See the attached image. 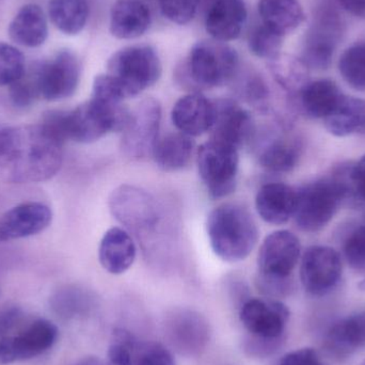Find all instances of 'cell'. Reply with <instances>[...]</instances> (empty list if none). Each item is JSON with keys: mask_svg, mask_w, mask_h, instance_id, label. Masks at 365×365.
<instances>
[{"mask_svg": "<svg viewBox=\"0 0 365 365\" xmlns=\"http://www.w3.org/2000/svg\"><path fill=\"white\" fill-rule=\"evenodd\" d=\"M302 145L294 138H274L270 140L259 155V165L272 173L293 171L299 163Z\"/></svg>", "mask_w": 365, "mask_h": 365, "instance_id": "cell-30", "label": "cell"}, {"mask_svg": "<svg viewBox=\"0 0 365 365\" xmlns=\"http://www.w3.org/2000/svg\"><path fill=\"white\" fill-rule=\"evenodd\" d=\"M162 107L155 98L141 101L133 110L122 130L121 150L126 158L143 160L153 156L160 140Z\"/></svg>", "mask_w": 365, "mask_h": 365, "instance_id": "cell-8", "label": "cell"}, {"mask_svg": "<svg viewBox=\"0 0 365 365\" xmlns=\"http://www.w3.org/2000/svg\"><path fill=\"white\" fill-rule=\"evenodd\" d=\"M324 125L336 137L365 135V100L344 94L336 108L324 119Z\"/></svg>", "mask_w": 365, "mask_h": 365, "instance_id": "cell-26", "label": "cell"}, {"mask_svg": "<svg viewBox=\"0 0 365 365\" xmlns=\"http://www.w3.org/2000/svg\"><path fill=\"white\" fill-rule=\"evenodd\" d=\"M106 74L117 83L124 98L139 96L160 81L162 63L150 45H132L115 51L107 61Z\"/></svg>", "mask_w": 365, "mask_h": 365, "instance_id": "cell-5", "label": "cell"}, {"mask_svg": "<svg viewBox=\"0 0 365 365\" xmlns=\"http://www.w3.org/2000/svg\"><path fill=\"white\" fill-rule=\"evenodd\" d=\"M365 347V312L339 319L328 329L325 349L338 359L351 357Z\"/></svg>", "mask_w": 365, "mask_h": 365, "instance_id": "cell-22", "label": "cell"}, {"mask_svg": "<svg viewBox=\"0 0 365 365\" xmlns=\"http://www.w3.org/2000/svg\"><path fill=\"white\" fill-rule=\"evenodd\" d=\"M162 14L173 23L185 25L197 14L200 0H158Z\"/></svg>", "mask_w": 365, "mask_h": 365, "instance_id": "cell-39", "label": "cell"}, {"mask_svg": "<svg viewBox=\"0 0 365 365\" xmlns=\"http://www.w3.org/2000/svg\"><path fill=\"white\" fill-rule=\"evenodd\" d=\"M23 317L21 309L17 306H6L0 308V339L8 336V332L15 327Z\"/></svg>", "mask_w": 365, "mask_h": 365, "instance_id": "cell-44", "label": "cell"}, {"mask_svg": "<svg viewBox=\"0 0 365 365\" xmlns=\"http://www.w3.org/2000/svg\"><path fill=\"white\" fill-rule=\"evenodd\" d=\"M149 6L140 0H117L110 11L109 30L120 40L140 38L151 25Z\"/></svg>", "mask_w": 365, "mask_h": 365, "instance_id": "cell-21", "label": "cell"}, {"mask_svg": "<svg viewBox=\"0 0 365 365\" xmlns=\"http://www.w3.org/2000/svg\"><path fill=\"white\" fill-rule=\"evenodd\" d=\"M342 205L340 195L329 178L307 182L296 189L294 220L298 229L317 233L329 225Z\"/></svg>", "mask_w": 365, "mask_h": 365, "instance_id": "cell-6", "label": "cell"}, {"mask_svg": "<svg viewBox=\"0 0 365 365\" xmlns=\"http://www.w3.org/2000/svg\"><path fill=\"white\" fill-rule=\"evenodd\" d=\"M257 214L265 222L281 225L293 218L296 207V189L284 182H268L257 191Z\"/></svg>", "mask_w": 365, "mask_h": 365, "instance_id": "cell-20", "label": "cell"}, {"mask_svg": "<svg viewBox=\"0 0 365 365\" xmlns=\"http://www.w3.org/2000/svg\"><path fill=\"white\" fill-rule=\"evenodd\" d=\"M58 334L55 324L40 319L16 336L0 339V365L26 361L43 355L55 345Z\"/></svg>", "mask_w": 365, "mask_h": 365, "instance_id": "cell-13", "label": "cell"}, {"mask_svg": "<svg viewBox=\"0 0 365 365\" xmlns=\"http://www.w3.org/2000/svg\"><path fill=\"white\" fill-rule=\"evenodd\" d=\"M136 339L123 329L113 332V341L107 351V365H133V345Z\"/></svg>", "mask_w": 365, "mask_h": 365, "instance_id": "cell-38", "label": "cell"}, {"mask_svg": "<svg viewBox=\"0 0 365 365\" xmlns=\"http://www.w3.org/2000/svg\"><path fill=\"white\" fill-rule=\"evenodd\" d=\"M140 1H143V2H148V1H153V0H140Z\"/></svg>", "mask_w": 365, "mask_h": 365, "instance_id": "cell-49", "label": "cell"}, {"mask_svg": "<svg viewBox=\"0 0 365 365\" xmlns=\"http://www.w3.org/2000/svg\"><path fill=\"white\" fill-rule=\"evenodd\" d=\"M195 152L192 137L182 133L169 134L160 138L153 158L158 168L166 173H177L190 164Z\"/></svg>", "mask_w": 365, "mask_h": 365, "instance_id": "cell-28", "label": "cell"}, {"mask_svg": "<svg viewBox=\"0 0 365 365\" xmlns=\"http://www.w3.org/2000/svg\"><path fill=\"white\" fill-rule=\"evenodd\" d=\"M215 120L210 140L240 150L253 138L255 122L246 109L232 100L214 101Z\"/></svg>", "mask_w": 365, "mask_h": 365, "instance_id": "cell-15", "label": "cell"}, {"mask_svg": "<svg viewBox=\"0 0 365 365\" xmlns=\"http://www.w3.org/2000/svg\"><path fill=\"white\" fill-rule=\"evenodd\" d=\"M240 58L233 47L216 40L200 41L178 68L177 79L182 88L199 92L227 85L237 76Z\"/></svg>", "mask_w": 365, "mask_h": 365, "instance_id": "cell-2", "label": "cell"}, {"mask_svg": "<svg viewBox=\"0 0 365 365\" xmlns=\"http://www.w3.org/2000/svg\"><path fill=\"white\" fill-rule=\"evenodd\" d=\"M63 145L38 125H0V181L32 184L53 179L63 163Z\"/></svg>", "mask_w": 365, "mask_h": 365, "instance_id": "cell-1", "label": "cell"}, {"mask_svg": "<svg viewBox=\"0 0 365 365\" xmlns=\"http://www.w3.org/2000/svg\"><path fill=\"white\" fill-rule=\"evenodd\" d=\"M247 16L244 0H214L206 13V31L219 42L236 40L246 25Z\"/></svg>", "mask_w": 365, "mask_h": 365, "instance_id": "cell-19", "label": "cell"}, {"mask_svg": "<svg viewBox=\"0 0 365 365\" xmlns=\"http://www.w3.org/2000/svg\"><path fill=\"white\" fill-rule=\"evenodd\" d=\"M354 175H355L356 186H357L360 199L365 205V154L360 158L359 162L355 163Z\"/></svg>", "mask_w": 365, "mask_h": 365, "instance_id": "cell-46", "label": "cell"}, {"mask_svg": "<svg viewBox=\"0 0 365 365\" xmlns=\"http://www.w3.org/2000/svg\"><path fill=\"white\" fill-rule=\"evenodd\" d=\"M257 8L262 24L283 38L297 30L306 19L298 0H259Z\"/></svg>", "mask_w": 365, "mask_h": 365, "instance_id": "cell-27", "label": "cell"}, {"mask_svg": "<svg viewBox=\"0 0 365 365\" xmlns=\"http://www.w3.org/2000/svg\"><path fill=\"white\" fill-rule=\"evenodd\" d=\"M240 92L246 96L247 100L257 104L265 102L269 96V90L265 81L257 74H249L246 79L242 81L240 83Z\"/></svg>", "mask_w": 365, "mask_h": 365, "instance_id": "cell-42", "label": "cell"}, {"mask_svg": "<svg viewBox=\"0 0 365 365\" xmlns=\"http://www.w3.org/2000/svg\"><path fill=\"white\" fill-rule=\"evenodd\" d=\"M40 96L46 101H61L76 92L81 81V63L68 49L56 53L53 59L31 66Z\"/></svg>", "mask_w": 365, "mask_h": 365, "instance_id": "cell-9", "label": "cell"}, {"mask_svg": "<svg viewBox=\"0 0 365 365\" xmlns=\"http://www.w3.org/2000/svg\"><path fill=\"white\" fill-rule=\"evenodd\" d=\"M343 252L347 264L357 272H365V225L356 227L345 240Z\"/></svg>", "mask_w": 365, "mask_h": 365, "instance_id": "cell-40", "label": "cell"}, {"mask_svg": "<svg viewBox=\"0 0 365 365\" xmlns=\"http://www.w3.org/2000/svg\"><path fill=\"white\" fill-rule=\"evenodd\" d=\"M344 96L339 86L330 79L310 81L298 94V106L311 119H325Z\"/></svg>", "mask_w": 365, "mask_h": 365, "instance_id": "cell-25", "label": "cell"}, {"mask_svg": "<svg viewBox=\"0 0 365 365\" xmlns=\"http://www.w3.org/2000/svg\"><path fill=\"white\" fill-rule=\"evenodd\" d=\"M346 32L342 8L336 0H317L304 36L302 59L310 70H327Z\"/></svg>", "mask_w": 365, "mask_h": 365, "instance_id": "cell-4", "label": "cell"}, {"mask_svg": "<svg viewBox=\"0 0 365 365\" xmlns=\"http://www.w3.org/2000/svg\"><path fill=\"white\" fill-rule=\"evenodd\" d=\"M345 12L365 21V0H336Z\"/></svg>", "mask_w": 365, "mask_h": 365, "instance_id": "cell-45", "label": "cell"}, {"mask_svg": "<svg viewBox=\"0 0 365 365\" xmlns=\"http://www.w3.org/2000/svg\"><path fill=\"white\" fill-rule=\"evenodd\" d=\"M206 233L217 257L229 263L244 261L259 240V229L248 210L222 204L208 214Z\"/></svg>", "mask_w": 365, "mask_h": 365, "instance_id": "cell-3", "label": "cell"}, {"mask_svg": "<svg viewBox=\"0 0 365 365\" xmlns=\"http://www.w3.org/2000/svg\"><path fill=\"white\" fill-rule=\"evenodd\" d=\"M300 257L302 245L295 234L287 230L272 232L259 248V277L272 280H291Z\"/></svg>", "mask_w": 365, "mask_h": 365, "instance_id": "cell-12", "label": "cell"}, {"mask_svg": "<svg viewBox=\"0 0 365 365\" xmlns=\"http://www.w3.org/2000/svg\"><path fill=\"white\" fill-rule=\"evenodd\" d=\"M9 36L21 46L36 48L48 36V24L38 4H27L19 9L8 28Z\"/></svg>", "mask_w": 365, "mask_h": 365, "instance_id": "cell-24", "label": "cell"}, {"mask_svg": "<svg viewBox=\"0 0 365 365\" xmlns=\"http://www.w3.org/2000/svg\"><path fill=\"white\" fill-rule=\"evenodd\" d=\"M26 73L24 53L13 45L0 42V86L10 87Z\"/></svg>", "mask_w": 365, "mask_h": 365, "instance_id": "cell-35", "label": "cell"}, {"mask_svg": "<svg viewBox=\"0 0 365 365\" xmlns=\"http://www.w3.org/2000/svg\"><path fill=\"white\" fill-rule=\"evenodd\" d=\"M73 365H107L102 360L98 359V357L89 356V357L81 358L78 361L75 362Z\"/></svg>", "mask_w": 365, "mask_h": 365, "instance_id": "cell-47", "label": "cell"}, {"mask_svg": "<svg viewBox=\"0 0 365 365\" xmlns=\"http://www.w3.org/2000/svg\"><path fill=\"white\" fill-rule=\"evenodd\" d=\"M165 334L171 346L185 356L199 355L210 341V328L199 313L178 310L165 322Z\"/></svg>", "mask_w": 365, "mask_h": 365, "instance_id": "cell-16", "label": "cell"}, {"mask_svg": "<svg viewBox=\"0 0 365 365\" xmlns=\"http://www.w3.org/2000/svg\"><path fill=\"white\" fill-rule=\"evenodd\" d=\"M53 212L41 202H26L6 210L0 217V242L36 235L51 225Z\"/></svg>", "mask_w": 365, "mask_h": 365, "instance_id": "cell-17", "label": "cell"}, {"mask_svg": "<svg viewBox=\"0 0 365 365\" xmlns=\"http://www.w3.org/2000/svg\"><path fill=\"white\" fill-rule=\"evenodd\" d=\"M133 365H175V360L171 351L160 343L135 340Z\"/></svg>", "mask_w": 365, "mask_h": 365, "instance_id": "cell-36", "label": "cell"}, {"mask_svg": "<svg viewBox=\"0 0 365 365\" xmlns=\"http://www.w3.org/2000/svg\"><path fill=\"white\" fill-rule=\"evenodd\" d=\"M93 297L85 289L77 287L60 289L51 298L53 310L64 319L83 317L93 308Z\"/></svg>", "mask_w": 365, "mask_h": 365, "instance_id": "cell-32", "label": "cell"}, {"mask_svg": "<svg viewBox=\"0 0 365 365\" xmlns=\"http://www.w3.org/2000/svg\"><path fill=\"white\" fill-rule=\"evenodd\" d=\"M111 214L121 225L133 231L150 232L160 221L155 199L143 189L122 185L109 197Z\"/></svg>", "mask_w": 365, "mask_h": 365, "instance_id": "cell-11", "label": "cell"}, {"mask_svg": "<svg viewBox=\"0 0 365 365\" xmlns=\"http://www.w3.org/2000/svg\"><path fill=\"white\" fill-rule=\"evenodd\" d=\"M200 178L212 199H222L235 190L240 154L231 145L210 140L197 150Z\"/></svg>", "mask_w": 365, "mask_h": 365, "instance_id": "cell-7", "label": "cell"}, {"mask_svg": "<svg viewBox=\"0 0 365 365\" xmlns=\"http://www.w3.org/2000/svg\"><path fill=\"white\" fill-rule=\"evenodd\" d=\"M338 66L341 76L349 87L365 92V42L356 43L345 49Z\"/></svg>", "mask_w": 365, "mask_h": 365, "instance_id": "cell-33", "label": "cell"}, {"mask_svg": "<svg viewBox=\"0 0 365 365\" xmlns=\"http://www.w3.org/2000/svg\"><path fill=\"white\" fill-rule=\"evenodd\" d=\"M280 365H325L315 349L306 347L283 356Z\"/></svg>", "mask_w": 365, "mask_h": 365, "instance_id": "cell-43", "label": "cell"}, {"mask_svg": "<svg viewBox=\"0 0 365 365\" xmlns=\"http://www.w3.org/2000/svg\"><path fill=\"white\" fill-rule=\"evenodd\" d=\"M240 322L251 336L285 342L289 319L287 307L274 298H253L242 304Z\"/></svg>", "mask_w": 365, "mask_h": 365, "instance_id": "cell-14", "label": "cell"}, {"mask_svg": "<svg viewBox=\"0 0 365 365\" xmlns=\"http://www.w3.org/2000/svg\"><path fill=\"white\" fill-rule=\"evenodd\" d=\"M9 96L11 102L17 108H27L41 98L32 68L29 72L26 71L25 75L19 81L10 86Z\"/></svg>", "mask_w": 365, "mask_h": 365, "instance_id": "cell-37", "label": "cell"}, {"mask_svg": "<svg viewBox=\"0 0 365 365\" xmlns=\"http://www.w3.org/2000/svg\"><path fill=\"white\" fill-rule=\"evenodd\" d=\"M268 68L279 86L295 98L311 81L310 68L295 56L279 53L268 60Z\"/></svg>", "mask_w": 365, "mask_h": 365, "instance_id": "cell-29", "label": "cell"}, {"mask_svg": "<svg viewBox=\"0 0 365 365\" xmlns=\"http://www.w3.org/2000/svg\"><path fill=\"white\" fill-rule=\"evenodd\" d=\"M299 274L307 293L314 297H323L334 291L340 283L342 259L331 247H309L302 253Z\"/></svg>", "mask_w": 365, "mask_h": 365, "instance_id": "cell-10", "label": "cell"}, {"mask_svg": "<svg viewBox=\"0 0 365 365\" xmlns=\"http://www.w3.org/2000/svg\"><path fill=\"white\" fill-rule=\"evenodd\" d=\"M48 16L62 34L76 36L87 25L89 4L88 0H49Z\"/></svg>", "mask_w": 365, "mask_h": 365, "instance_id": "cell-31", "label": "cell"}, {"mask_svg": "<svg viewBox=\"0 0 365 365\" xmlns=\"http://www.w3.org/2000/svg\"><path fill=\"white\" fill-rule=\"evenodd\" d=\"M171 118L180 133L190 137L201 136L212 130L214 102L200 92H190L175 103Z\"/></svg>", "mask_w": 365, "mask_h": 365, "instance_id": "cell-18", "label": "cell"}, {"mask_svg": "<svg viewBox=\"0 0 365 365\" xmlns=\"http://www.w3.org/2000/svg\"><path fill=\"white\" fill-rule=\"evenodd\" d=\"M283 341L267 340L249 334L244 341V351L250 357L264 358L274 355L282 347Z\"/></svg>", "mask_w": 365, "mask_h": 365, "instance_id": "cell-41", "label": "cell"}, {"mask_svg": "<svg viewBox=\"0 0 365 365\" xmlns=\"http://www.w3.org/2000/svg\"><path fill=\"white\" fill-rule=\"evenodd\" d=\"M137 249L128 232L121 227H111L103 236L98 247L101 265L111 274L128 272L135 259Z\"/></svg>", "mask_w": 365, "mask_h": 365, "instance_id": "cell-23", "label": "cell"}, {"mask_svg": "<svg viewBox=\"0 0 365 365\" xmlns=\"http://www.w3.org/2000/svg\"><path fill=\"white\" fill-rule=\"evenodd\" d=\"M283 38L282 36L261 23L249 34V49L257 57L270 60L281 53Z\"/></svg>", "mask_w": 365, "mask_h": 365, "instance_id": "cell-34", "label": "cell"}, {"mask_svg": "<svg viewBox=\"0 0 365 365\" xmlns=\"http://www.w3.org/2000/svg\"><path fill=\"white\" fill-rule=\"evenodd\" d=\"M359 289L365 292V278L359 283Z\"/></svg>", "mask_w": 365, "mask_h": 365, "instance_id": "cell-48", "label": "cell"}, {"mask_svg": "<svg viewBox=\"0 0 365 365\" xmlns=\"http://www.w3.org/2000/svg\"><path fill=\"white\" fill-rule=\"evenodd\" d=\"M361 365H365V361L364 362V364H362Z\"/></svg>", "mask_w": 365, "mask_h": 365, "instance_id": "cell-50", "label": "cell"}]
</instances>
